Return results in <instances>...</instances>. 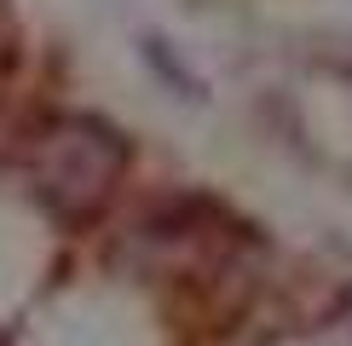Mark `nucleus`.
<instances>
[{
	"instance_id": "nucleus-1",
	"label": "nucleus",
	"mask_w": 352,
	"mask_h": 346,
	"mask_svg": "<svg viewBox=\"0 0 352 346\" xmlns=\"http://www.w3.org/2000/svg\"><path fill=\"white\" fill-rule=\"evenodd\" d=\"M18 162L58 220H93L127 168V144L93 115H52L23 139Z\"/></svg>"
}]
</instances>
